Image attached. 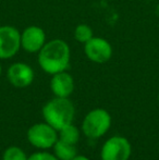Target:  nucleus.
Returning a JSON list of instances; mask_svg holds the SVG:
<instances>
[{
    "mask_svg": "<svg viewBox=\"0 0 159 160\" xmlns=\"http://www.w3.org/2000/svg\"><path fill=\"white\" fill-rule=\"evenodd\" d=\"M27 160H59L53 154L46 152H38L32 154L30 157H27Z\"/></svg>",
    "mask_w": 159,
    "mask_h": 160,
    "instance_id": "obj_15",
    "label": "nucleus"
},
{
    "mask_svg": "<svg viewBox=\"0 0 159 160\" xmlns=\"http://www.w3.org/2000/svg\"><path fill=\"white\" fill-rule=\"evenodd\" d=\"M34 70L25 62H15L7 70V78L9 83L17 88H25L30 86L34 81Z\"/></svg>",
    "mask_w": 159,
    "mask_h": 160,
    "instance_id": "obj_8",
    "label": "nucleus"
},
{
    "mask_svg": "<svg viewBox=\"0 0 159 160\" xmlns=\"http://www.w3.org/2000/svg\"><path fill=\"white\" fill-rule=\"evenodd\" d=\"M42 117L45 122L59 131L66 125L72 123L75 114V108L69 98L53 97L42 107Z\"/></svg>",
    "mask_w": 159,
    "mask_h": 160,
    "instance_id": "obj_2",
    "label": "nucleus"
},
{
    "mask_svg": "<svg viewBox=\"0 0 159 160\" xmlns=\"http://www.w3.org/2000/svg\"><path fill=\"white\" fill-rule=\"evenodd\" d=\"M46 42V33L40 26L31 25L21 32V48L28 53H38Z\"/></svg>",
    "mask_w": 159,
    "mask_h": 160,
    "instance_id": "obj_9",
    "label": "nucleus"
},
{
    "mask_svg": "<svg viewBox=\"0 0 159 160\" xmlns=\"http://www.w3.org/2000/svg\"><path fill=\"white\" fill-rule=\"evenodd\" d=\"M58 139L66 143L72 144V145H77V142L80 141V131L79 128L75 127L74 124L70 123V124L66 125L64 128H62L61 130L58 131Z\"/></svg>",
    "mask_w": 159,
    "mask_h": 160,
    "instance_id": "obj_12",
    "label": "nucleus"
},
{
    "mask_svg": "<svg viewBox=\"0 0 159 160\" xmlns=\"http://www.w3.org/2000/svg\"><path fill=\"white\" fill-rule=\"evenodd\" d=\"M111 127V116L107 110L96 108L85 116L82 122V131L88 138L96 139L104 136Z\"/></svg>",
    "mask_w": 159,
    "mask_h": 160,
    "instance_id": "obj_3",
    "label": "nucleus"
},
{
    "mask_svg": "<svg viewBox=\"0 0 159 160\" xmlns=\"http://www.w3.org/2000/svg\"><path fill=\"white\" fill-rule=\"evenodd\" d=\"M53 155L59 160H71L77 155L75 145L66 143L60 139L56 142L53 145Z\"/></svg>",
    "mask_w": 159,
    "mask_h": 160,
    "instance_id": "obj_11",
    "label": "nucleus"
},
{
    "mask_svg": "<svg viewBox=\"0 0 159 160\" xmlns=\"http://www.w3.org/2000/svg\"><path fill=\"white\" fill-rule=\"evenodd\" d=\"M73 35H74V39L77 42L84 45L85 42H87L89 39H92L94 37V32L88 24L81 23L79 25H77V28H74Z\"/></svg>",
    "mask_w": 159,
    "mask_h": 160,
    "instance_id": "obj_13",
    "label": "nucleus"
},
{
    "mask_svg": "<svg viewBox=\"0 0 159 160\" xmlns=\"http://www.w3.org/2000/svg\"><path fill=\"white\" fill-rule=\"evenodd\" d=\"M27 141L38 149H48L58 141V131L46 122L36 123L28 128Z\"/></svg>",
    "mask_w": 159,
    "mask_h": 160,
    "instance_id": "obj_4",
    "label": "nucleus"
},
{
    "mask_svg": "<svg viewBox=\"0 0 159 160\" xmlns=\"http://www.w3.org/2000/svg\"><path fill=\"white\" fill-rule=\"evenodd\" d=\"M21 49V32L15 26H0V60L13 58Z\"/></svg>",
    "mask_w": 159,
    "mask_h": 160,
    "instance_id": "obj_6",
    "label": "nucleus"
},
{
    "mask_svg": "<svg viewBox=\"0 0 159 160\" xmlns=\"http://www.w3.org/2000/svg\"><path fill=\"white\" fill-rule=\"evenodd\" d=\"M2 160H27L25 152L17 146H10L4 150Z\"/></svg>",
    "mask_w": 159,
    "mask_h": 160,
    "instance_id": "obj_14",
    "label": "nucleus"
},
{
    "mask_svg": "<svg viewBox=\"0 0 159 160\" xmlns=\"http://www.w3.org/2000/svg\"><path fill=\"white\" fill-rule=\"evenodd\" d=\"M71 160H89L86 156H83V155H77L73 159Z\"/></svg>",
    "mask_w": 159,
    "mask_h": 160,
    "instance_id": "obj_16",
    "label": "nucleus"
},
{
    "mask_svg": "<svg viewBox=\"0 0 159 160\" xmlns=\"http://www.w3.org/2000/svg\"><path fill=\"white\" fill-rule=\"evenodd\" d=\"M158 101H159V93H158Z\"/></svg>",
    "mask_w": 159,
    "mask_h": 160,
    "instance_id": "obj_18",
    "label": "nucleus"
},
{
    "mask_svg": "<svg viewBox=\"0 0 159 160\" xmlns=\"http://www.w3.org/2000/svg\"><path fill=\"white\" fill-rule=\"evenodd\" d=\"M50 89L55 97L69 98L74 91L73 76L67 71H62L51 75Z\"/></svg>",
    "mask_w": 159,
    "mask_h": 160,
    "instance_id": "obj_10",
    "label": "nucleus"
},
{
    "mask_svg": "<svg viewBox=\"0 0 159 160\" xmlns=\"http://www.w3.org/2000/svg\"><path fill=\"white\" fill-rule=\"evenodd\" d=\"M84 53L88 60L94 63L102 64L111 59L113 49L107 39L94 36L92 39L84 44Z\"/></svg>",
    "mask_w": 159,
    "mask_h": 160,
    "instance_id": "obj_7",
    "label": "nucleus"
},
{
    "mask_svg": "<svg viewBox=\"0 0 159 160\" xmlns=\"http://www.w3.org/2000/svg\"><path fill=\"white\" fill-rule=\"evenodd\" d=\"M37 60L40 69L47 74L53 75L62 71H67L70 67L71 49L63 39L55 38L46 42L39 52Z\"/></svg>",
    "mask_w": 159,
    "mask_h": 160,
    "instance_id": "obj_1",
    "label": "nucleus"
},
{
    "mask_svg": "<svg viewBox=\"0 0 159 160\" xmlns=\"http://www.w3.org/2000/svg\"><path fill=\"white\" fill-rule=\"evenodd\" d=\"M1 74H2V65L0 63V76H1Z\"/></svg>",
    "mask_w": 159,
    "mask_h": 160,
    "instance_id": "obj_17",
    "label": "nucleus"
},
{
    "mask_svg": "<svg viewBox=\"0 0 159 160\" xmlns=\"http://www.w3.org/2000/svg\"><path fill=\"white\" fill-rule=\"evenodd\" d=\"M132 154V146L129 139L120 135L108 138L100 150L102 160H129Z\"/></svg>",
    "mask_w": 159,
    "mask_h": 160,
    "instance_id": "obj_5",
    "label": "nucleus"
}]
</instances>
